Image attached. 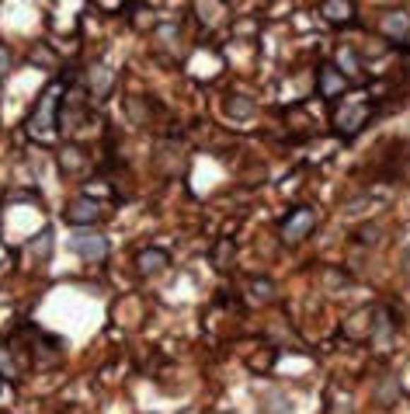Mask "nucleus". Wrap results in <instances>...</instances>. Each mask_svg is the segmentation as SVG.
I'll list each match as a JSON object with an SVG mask.
<instances>
[{
  "mask_svg": "<svg viewBox=\"0 0 410 414\" xmlns=\"http://www.w3.org/2000/svg\"><path fill=\"white\" fill-rule=\"evenodd\" d=\"M372 112H375V105H372L369 98L337 101V108H334V129H337V136H344V139L358 136L365 129V122L372 119Z\"/></svg>",
  "mask_w": 410,
  "mask_h": 414,
  "instance_id": "obj_2",
  "label": "nucleus"
},
{
  "mask_svg": "<svg viewBox=\"0 0 410 414\" xmlns=\"http://www.w3.org/2000/svg\"><path fill=\"white\" fill-rule=\"evenodd\" d=\"M372 401H375V408H393V404L400 401V379H397V376H382V379L375 383Z\"/></svg>",
  "mask_w": 410,
  "mask_h": 414,
  "instance_id": "obj_14",
  "label": "nucleus"
},
{
  "mask_svg": "<svg viewBox=\"0 0 410 414\" xmlns=\"http://www.w3.org/2000/svg\"><path fill=\"white\" fill-rule=\"evenodd\" d=\"M324 279H327V286H344V282H348V279H344V275H337V272H327Z\"/></svg>",
  "mask_w": 410,
  "mask_h": 414,
  "instance_id": "obj_25",
  "label": "nucleus"
},
{
  "mask_svg": "<svg viewBox=\"0 0 410 414\" xmlns=\"http://www.w3.org/2000/svg\"><path fill=\"white\" fill-rule=\"evenodd\" d=\"M275 282L271 279H250L247 282V296H254V303H271L275 299Z\"/></svg>",
  "mask_w": 410,
  "mask_h": 414,
  "instance_id": "obj_19",
  "label": "nucleus"
},
{
  "mask_svg": "<svg viewBox=\"0 0 410 414\" xmlns=\"http://www.w3.org/2000/svg\"><path fill=\"white\" fill-rule=\"evenodd\" d=\"M56 164H59V171H66V174H77V171H83V167H87V150H83V146H77V143H66V146L59 150Z\"/></svg>",
  "mask_w": 410,
  "mask_h": 414,
  "instance_id": "obj_13",
  "label": "nucleus"
},
{
  "mask_svg": "<svg viewBox=\"0 0 410 414\" xmlns=\"http://www.w3.org/2000/svg\"><path fill=\"white\" fill-rule=\"evenodd\" d=\"M164 268H170V254H167L164 248L136 251V272H139V275H160Z\"/></svg>",
  "mask_w": 410,
  "mask_h": 414,
  "instance_id": "obj_11",
  "label": "nucleus"
},
{
  "mask_svg": "<svg viewBox=\"0 0 410 414\" xmlns=\"http://www.w3.org/2000/svg\"><path fill=\"white\" fill-rule=\"evenodd\" d=\"M108 216V206L105 202H98V199H90V195H77V199H70L66 209H63V219L70 223V226H98L101 219Z\"/></svg>",
  "mask_w": 410,
  "mask_h": 414,
  "instance_id": "obj_4",
  "label": "nucleus"
},
{
  "mask_svg": "<svg viewBox=\"0 0 410 414\" xmlns=\"http://www.w3.org/2000/svg\"><path fill=\"white\" fill-rule=\"evenodd\" d=\"M32 63H42V67H56V56H49V49L45 45H35V52H32Z\"/></svg>",
  "mask_w": 410,
  "mask_h": 414,
  "instance_id": "obj_24",
  "label": "nucleus"
},
{
  "mask_svg": "<svg viewBox=\"0 0 410 414\" xmlns=\"http://www.w3.org/2000/svg\"><path fill=\"white\" fill-rule=\"evenodd\" d=\"M0 376H4V379H14V376H18L14 355H11V348H7V345H0Z\"/></svg>",
  "mask_w": 410,
  "mask_h": 414,
  "instance_id": "obj_21",
  "label": "nucleus"
},
{
  "mask_svg": "<svg viewBox=\"0 0 410 414\" xmlns=\"http://www.w3.org/2000/svg\"><path fill=\"white\" fill-rule=\"evenodd\" d=\"M393 334H397V324L390 317L386 306H375V317H372V331H369V341L375 348H390L393 345Z\"/></svg>",
  "mask_w": 410,
  "mask_h": 414,
  "instance_id": "obj_10",
  "label": "nucleus"
},
{
  "mask_svg": "<svg viewBox=\"0 0 410 414\" xmlns=\"http://www.w3.org/2000/svg\"><path fill=\"white\" fill-rule=\"evenodd\" d=\"M400 265H404V279L410 282V248L404 251V258H400Z\"/></svg>",
  "mask_w": 410,
  "mask_h": 414,
  "instance_id": "obj_26",
  "label": "nucleus"
},
{
  "mask_svg": "<svg viewBox=\"0 0 410 414\" xmlns=\"http://www.w3.org/2000/svg\"><path fill=\"white\" fill-rule=\"evenodd\" d=\"M59 105H63V91H59L56 84H49V87L42 91L35 112L28 115V132H32L35 139H49L52 129H59Z\"/></svg>",
  "mask_w": 410,
  "mask_h": 414,
  "instance_id": "obj_1",
  "label": "nucleus"
},
{
  "mask_svg": "<svg viewBox=\"0 0 410 414\" xmlns=\"http://www.w3.org/2000/svg\"><path fill=\"white\" fill-rule=\"evenodd\" d=\"M372 317H375V306H365V310H358V314H355V317H351V321H348V324H344V334H348V338H355V341H358V338H369V331H372Z\"/></svg>",
  "mask_w": 410,
  "mask_h": 414,
  "instance_id": "obj_18",
  "label": "nucleus"
},
{
  "mask_svg": "<svg viewBox=\"0 0 410 414\" xmlns=\"http://www.w3.org/2000/svg\"><path fill=\"white\" fill-rule=\"evenodd\" d=\"M14 70V52H11V45H0V77H7Z\"/></svg>",
  "mask_w": 410,
  "mask_h": 414,
  "instance_id": "obj_22",
  "label": "nucleus"
},
{
  "mask_svg": "<svg viewBox=\"0 0 410 414\" xmlns=\"http://www.w3.org/2000/svg\"><path fill=\"white\" fill-rule=\"evenodd\" d=\"M28 248H32V254H35L39 261H45V258L52 254V230H42V234H35V241H32Z\"/></svg>",
  "mask_w": 410,
  "mask_h": 414,
  "instance_id": "obj_20",
  "label": "nucleus"
},
{
  "mask_svg": "<svg viewBox=\"0 0 410 414\" xmlns=\"http://www.w3.org/2000/svg\"><path fill=\"white\" fill-rule=\"evenodd\" d=\"M355 241H358V244H379V226H362V230H358V234H355Z\"/></svg>",
  "mask_w": 410,
  "mask_h": 414,
  "instance_id": "obj_23",
  "label": "nucleus"
},
{
  "mask_svg": "<svg viewBox=\"0 0 410 414\" xmlns=\"http://www.w3.org/2000/svg\"><path fill=\"white\" fill-rule=\"evenodd\" d=\"M320 18L327 25H334V28H344V25H351L358 18V7L348 4V0H324L320 4Z\"/></svg>",
  "mask_w": 410,
  "mask_h": 414,
  "instance_id": "obj_9",
  "label": "nucleus"
},
{
  "mask_svg": "<svg viewBox=\"0 0 410 414\" xmlns=\"http://www.w3.org/2000/svg\"><path fill=\"white\" fill-rule=\"evenodd\" d=\"M313 230H317V209L313 206H295L286 219L279 223V237H282V244H288V248L303 244Z\"/></svg>",
  "mask_w": 410,
  "mask_h": 414,
  "instance_id": "obj_3",
  "label": "nucleus"
},
{
  "mask_svg": "<svg viewBox=\"0 0 410 414\" xmlns=\"http://www.w3.org/2000/svg\"><path fill=\"white\" fill-rule=\"evenodd\" d=\"M223 112L230 115V119H237V122H244L254 115V101L247 98V94H230L226 101H223Z\"/></svg>",
  "mask_w": 410,
  "mask_h": 414,
  "instance_id": "obj_17",
  "label": "nucleus"
},
{
  "mask_svg": "<svg viewBox=\"0 0 410 414\" xmlns=\"http://www.w3.org/2000/svg\"><path fill=\"white\" fill-rule=\"evenodd\" d=\"M83 84H87V94H90L94 101H101V98H108L112 87H115V70L105 67V63H98V67H90V70L83 74Z\"/></svg>",
  "mask_w": 410,
  "mask_h": 414,
  "instance_id": "obj_8",
  "label": "nucleus"
},
{
  "mask_svg": "<svg viewBox=\"0 0 410 414\" xmlns=\"http://www.w3.org/2000/svg\"><path fill=\"white\" fill-rule=\"evenodd\" d=\"M125 115H129V122L136 125H153V115H157V108H153V101L150 98H125Z\"/></svg>",
  "mask_w": 410,
  "mask_h": 414,
  "instance_id": "obj_12",
  "label": "nucleus"
},
{
  "mask_svg": "<svg viewBox=\"0 0 410 414\" xmlns=\"http://www.w3.org/2000/svg\"><path fill=\"white\" fill-rule=\"evenodd\" d=\"M379 35H386L390 42L397 45H407L410 39V14L407 11H386L379 18Z\"/></svg>",
  "mask_w": 410,
  "mask_h": 414,
  "instance_id": "obj_7",
  "label": "nucleus"
},
{
  "mask_svg": "<svg viewBox=\"0 0 410 414\" xmlns=\"http://www.w3.org/2000/svg\"><path fill=\"white\" fill-rule=\"evenodd\" d=\"M233 258H237V244H233L230 237L216 241V248L209 251V261H212V268H216V272H226V268H233Z\"/></svg>",
  "mask_w": 410,
  "mask_h": 414,
  "instance_id": "obj_15",
  "label": "nucleus"
},
{
  "mask_svg": "<svg viewBox=\"0 0 410 414\" xmlns=\"http://www.w3.org/2000/svg\"><path fill=\"white\" fill-rule=\"evenodd\" d=\"M334 67L351 81V77H362V59H358V52L351 49V45H344V49H337V59H334Z\"/></svg>",
  "mask_w": 410,
  "mask_h": 414,
  "instance_id": "obj_16",
  "label": "nucleus"
},
{
  "mask_svg": "<svg viewBox=\"0 0 410 414\" xmlns=\"http://www.w3.org/2000/svg\"><path fill=\"white\" fill-rule=\"evenodd\" d=\"M317 94L327 98V101L344 98V94H348V77H344L334 63H324V67L317 70Z\"/></svg>",
  "mask_w": 410,
  "mask_h": 414,
  "instance_id": "obj_6",
  "label": "nucleus"
},
{
  "mask_svg": "<svg viewBox=\"0 0 410 414\" xmlns=\"http://www.w3.org/2000/svg\"><path fill=\"white\" fill-rule=\"evenodd\" d=\"M70 248H74V254H81L83 261H101V258H108L112 241H108L105 234H90V230H83V234H74Z\"/></svg>",
  "mask_w": 410,
  "mask_h": 414,
  "instance_id": "obj_5",
  "label": "nucleus"
}]
</instances>
